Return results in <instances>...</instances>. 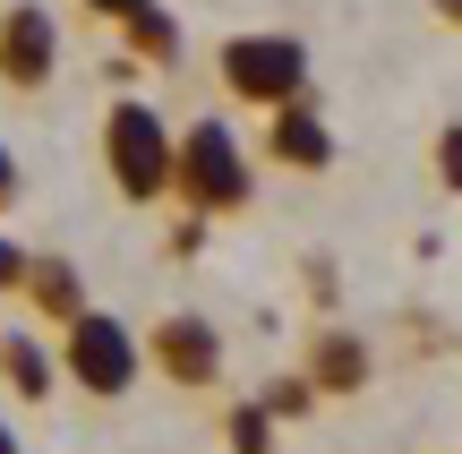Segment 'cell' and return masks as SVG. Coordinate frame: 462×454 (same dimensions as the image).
I'll list each match as a JSON object with an SVG mask.
<instances>
[{
	"mask_svg": "<svg viewBox=\"0 0 462 454\" xmlns=\"http://www.w3.org/2000/svg\"><path fill=\"white\" fill-rule=\"evenodd\" d=\"M248 189H257V181H248V154H240V137H231V120H223V112L189 120V129L171 137V198H180L198 223L240 215Z\"/></svg>",
	"mask_w": 462,
	"mask_h": 454,
	"instance_id": "1",
	"label": "cell"
},
{
	"mask_svg": "<svg viewBox=\"0 0 462 454\" xmlns=\"http://www.w3.org/2000/svg\"><path fill=\"white\" fill-rule=\"evenodd\" d=\"M215 78L231 103H257V112H274V103L309 95V43L300 34H231V43H215Z\"/></svg>",
	"mask_w": 462,
	"mask_h": 454,
	"instance_id": "2",
	"label": "cell"
},
{
	"mask_svg": "<svg viewBox=\"0 0 462 454\" xmlns=\"http://www.w3.org/2000/svg\"><path fill=\"white\" fill-rule=\"evenodd\" d=\"M103 171L129 206H154L171 198V129L154 103H112L103 112Z\"/></svg>",
	"mask_w": 462,
	"mask_h": 454,
	"instance_id": "3",
	"label": "cell"
},
{
	"mask_svg": "<svg viewBox=\"0 0 462 454\" xmlns=\"http://www.w3.org/2000/svg\"><path fill=\"white\" fill-rule=\"evenodd\" d=\"M60 369L78 377L95 403H120V394L137 386V369H146V352H137V335L120 318L78 309V318H60Z\"/></svg>",
	"mask_w": 462,
	"mask_h": 454,
	"instance_id": "4",
	"label": "cell"
},
{
	"mask_svg": "<svg viewBox=\"0 0 462 454\" xmlns=\"http://www.w3.org/2000/svg\"><path fill=\"white\" fill-rule=\"evenodd\" d=\"M60 69V17L43 0H9L0 9V86L9 95H43Z\"/></svg>",
	"mask_w": 462,
	"mask_h": 454,
	"instance_id": "5",
	"label": "cell"
},
{
	"mask_svg": "<svg viewBox=\"0 0 462 454\" xmlns=\"http://www.w3.org/2000/svg\"><path fill=\"white\" fill-rule=\"evenodd\" d=\"M137 352H146L171 386H189V394L223 377V335H215V318H163L146 343H137Z\"/></svg>",
	"mask_w": 462,
	"mask_h": 454,
	"instance_id": "6",
	"label": "cell"
},
{
	"mask_svg": "<svg viewBox=\"0 0 462 454\" xmlns=\"http://www.w3.org/2000/svg\"><path fill=\"white\" fill-rule=\"evenodd\" d=\"M265 154H274L282 171H326V163H334V129H326V112H309V95L274 103V112H265Z\"/></svg>",
	"mask_w": 462,
	"mask_h": 454,
	"instance_id": "7",
	"label": "cell"
},
{
	"mask_svg": "<svg viewBox=\"0 0 462 454\" xmlns=\"http://www.w3.org/2000/svg\"><path fill=\"white\" fill-rule=\"evenodd\" d=\"M300 377H309L317 394H360L368 386V343L351 335V326H326V335L309 343V369Z\"/></svg>",
	"mask_w": 462,
	"mask_h": 454,
	"instance_id": "8",
	"label": "cell"
},
{
	"mask_svg": "<svg viewBox=\"0 0 462 454\" xmlns=\"http://www.w3.org/2000/svg\"><path fill=\"white\" fill-rule=\"evenodd\" d=\"M0 377L17 386V403H51V377H60V360H51L34 335H17V326H9V335H0Z\"/></svg>",
	"mask_w": 462,
	"mask_h": 454,
	"instance_id": "9",
	"label": "cell"
},
{
	"mask_svg": "<svg viewBox=\"0 0 462 454\" xmlns=\"http://www.w3.org/2000/svg\"><path fill=\"white\" fill-rule=\"evenodd\" d=\"M17 292H26L43 318H78V309H86V283H78L69 257H26V283H17Z\"/></svg>",
	"mask_w": 462,
	"mask_h": 454,
	"instance_id": "10",
	"label": "cell"
},
{
	"mask_svg": "<svg viewBox=\"0 0 462 454\" xmlns=\"http://www.w3.org/2000/svg\"><path fill=\"white\" fill-rule=\"evenodd\" d=\"M120 26H129V43L146 51V60H180V26H171V9H163V0H146V9H129Z\"/></svg>",
	"mask_w": 462,
	"mask_h": 454,
	"instance_id": "11",
	"label": "cell"
},
{
	"mask_svg": "<svg viewBox=\"0 0 462 454\" xmlns=\"http://www.w3.org/2000/svg\"><path fill=\"white\" fill-rule=\"evenodd\" d=\"M231 454H274V412H265V403L231 412Z\"/></svg>",
	"mask_w": 462,
	"mask_h": 454,
	"instance_id": "12",
	"label": "cell"
},
{
	"mask_svg": "<svg viewBox=\"0 0 462 454\" xmlns=\"http://www.w3.org/2000/svg\"><path fill=\"white\" fill-rule=\"evenodd\" d=\"M257 403H265V412H274V421H300V412H309V403H317V386H309V377H274V386H265V394H257Z\"/></svg>",
	"mask_w": 462,
	"mask_h": 454,
	"instance_id": "13",
	"label": "cell"
},
{
	"mask_svg": "<svg viewBox=\"0 0 462 454\" xmlns=\"http://www.w3.org/2000/svg\"><path fill=\"white\" fill-rule=\"evenodd\" d=\"M437 181L462 198V120H446V129H437Z\"/></svg>",
	"mask_w": 462,
	"mask_h": 454,
	"instance_id": "14",
	"label": "cell"
},
{
	"mask_svg": "<svg viewBox=\"0 0 462 454\" xmlns=\"http://www.w3.org/2000/svg\"><path fill=\"white\" fill-rule=\"evenodd\" d=\"M26 283V249H17V240H0V292H17Z\"/></svg>",
	"mask_w": 462,
	"mask_h": 454,
	"instance_id": "15",
	"label": "cell"
},
{
	"mask_svg": "<svg viewBox=\"0 0 462 454\" xmlns=\"http://www.w3.org/2000/svg\"><path fill=\"white\" fill-rule=\"evenodd\" d=\"M78 9H86V17H112V26H120V17H129V9H146V0H78Z\"/></svg>",
	"mask_w": 462,
	"mask_h": 454,
	"instance_id": "16",
	"label": "cell"
},
{
	"mask_svg": "<svg viewBox=\"0 0 462 454\" xmlns=\"http://www.w3.org/2000/svg\"><path fill=\"white\" fill-rule=\"evenodd\" d=\"M9 206H17V154L0 146V215H9Z\"/></svg>",
	"mask_w": 462,
	"mask_h": 454,
	"instance_id": "17",
	"label": "cell"
},
{
	"mask_svg": "<svg viewBox=\"0 0 462 454\" xmlns=\"http://www.w3.org/2000/svg\"><path fill=\"white\" fill-rule=\"evenodd\" d=\"M437 17H446V26H462V0H437Z\"/></svg>",
	"mask_w": 462,
	"mask_h": 454,
	"instance_id": "18",
	"label": "cell"
},
{
	"mask_svg": "<svg viewBox=\"0 0 462 454\" xmlns=\"http://www.w3.org/2000/svg\"><path fill=\"white\" fill-rule=\"evenodd\" d=\"M0 454H17V438H9V421H0Z\"/></svg>",
	"mask_w": 462,
	"mask_h": 454,
	"instance_id": "19",
	"label": "cell"
}]
</instances>
